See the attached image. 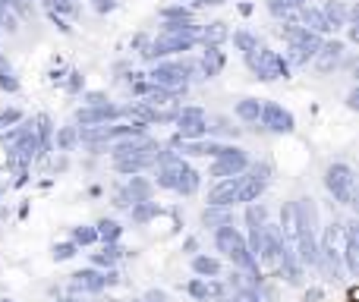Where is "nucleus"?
Segmentation results:
<instances>
[{
  "instance_id": "obj_1",
  "label": "nucleus",
  "mask_w": 359,
  "mask_h": 302,
  "mask_svg": "<svg viewBox=\"0 0 359 302\" xmlns=\"http://www.w3.org/2000/svg\"><path fill=\"white\" fill-rule=\"evenodd\" d=\"M259 120L265 126H271L274 132H290L293 130V117L280 104H265L262 107V114H259Z\"/></svg>"
},
{
  "instance_id": "obj_2",
  "label": "nucleus",
  "mask_w": 359,
  "mask_h": 302,
  "mask_svg": "<svg viewBox=\"0 0 359 302\" xmlns=\"http://www.w3.org/2000/svg\"><path fill=\"white\" fill-rule=\"evenodd\" d=\"M341 44H337V41H331V44H325V48H318L316 50V54H318V63H316V67H318V73H331V69H334L337 67V60H341Z\"/></svg>"
},
{
  "instance_id": "obj_3",
  "label": "nucleus",
  "mask_w": 359,
  "mask_h": 302,
  "mask_svg": "<svg viewBox=\"0 0 359 302\" xmlns=\"http://www.w3.org/2000/svg\"><path fill=\"white\" fill-rule=\"evenodd\" d=\"M236 114H240L243 120H249V123H255V120H259V114H262V104H259V101H252V98H243L240 104H236Z\"/></svg>"
},
{
  "instance_id": "obj_4",
  "label": "nucleus",
  "mask_w": 359,
  "mask_h": 302,
  "mask_svg": "<svg viewBox=\"0 0 359 302\" xmlns=\"http://www.w3.org/2000/svg\"><path fill=\"white\" fill-rule=\"evenodd\" d=\"M221 67H224L221 50H217V48H208V50H205V69H208V76H211V73H217Z\"/></svg>"
},
{
  "instance_id": "obj_5",
  "label": "nucleus",
  "mask_w": 359,
  "mask_h": 302,
  "mask_svg": "<svg viewBox=\"0 0 359 302\" xmlns=\"http://www.w3.org/2000/svg\"><path fill=\"white\" fill-rule=\"evenodd\" d=\"M205 38H208L211 44L224 41V38H227V29H224V22H211V29H205Z\"/></svg>"
},
{
  "instance_id": "obj_6",
  "label": "nucleus",
  "mask_w": 359,
  "mask_h": 302,
  "mask_svg": "<svg viewBox=\"0 0 359 302\" xmlns=\"http://www.w3.org/2000/svg\"><path fill=\"white\" fill-rule=\"evenodd\" d=\"M60 145H63V149L76 145V130H63V132H60Z\"/></svg>"
}]
</instances>
